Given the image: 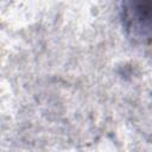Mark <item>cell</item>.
<instances>
[{
    "label": "cell",
    "instance_id": "1",
    "mask_svg": "<svg viewBox=\"0 0 152 152\" xmlns=\"http://www.w3.org/2000/svg\"><path fill=\"white\" fill-rule=\"evenodd\" d=\"M121 21L131 39L152 46V1L122 4Z\"/></svg>",
    "mask_w": 152,
    "mask_h": 152
}]
</instances>
